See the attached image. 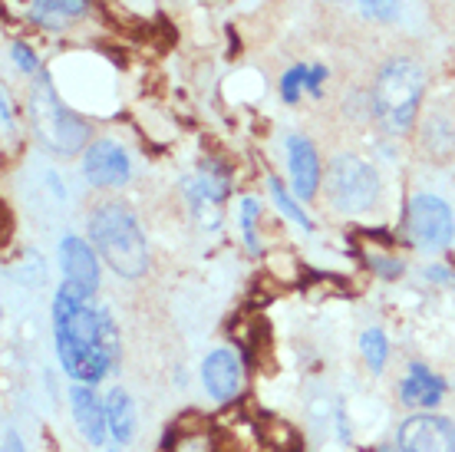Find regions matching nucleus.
I'll list each match as a JSON object with an SVG mask.
<instances>
[{
	"label": "nucleus",
	"instance_id": "nucleus-1",
	"mask_svg": "<svg viewBox=\"0 0 455 452\" xmlns=\"http://www.w3.org/2000/svg\"><path fill=\"white\" fill-rule=\"evenodd\" d=\"M53 330H57V353L76 383H96L119 357V334L109 311L92 307L90 295L76 284L60 287L53 301Z\"/></svg>",
	"mask_w": 455,
	"mask_h": 452
},
{
	"label": "nucleus",
	"instance_id": "nucleus-2",
	"mask_svg": "<svg viewBox=\"0 0 455 452\" xmlns=\"http://www.w3.org/2000/svg\"><path fill=\"white\" fill-rule=\"evenodd\" d=\"M90 238L106 264L123 278H139L148 268L146 238L139 231L136 215L125 205L106 202L90 215Z\"/></svg>",
	"mask_w": 455,
	"mask_h": 452
},
{
	"label": "nucleus",
	"instance_id": "nucleus-3",
	"mask_svg": "<svg viewBox=\"0 0 455 452\" xmlns=\"http://www.w3.org/2000/svg\"><path fill=\"white\" fill-rule=\"evenodd\" d=\"M422 83H426L422 69L406 57L389 60L387 67L379 69L373 106L376 116L387 123V129H393V133H406L410 129L422 100Z\"/></svg>",
	"mask_w": 455,
	"mask_h": 452
},
{
	"label": "nucleus",
	"instance_id": "nucleus-4",
	"mask_svg": "<svg viewBox=\"0 0 455 452\" xmlns=\"http://www.w3.org/2000/svg\"><path fill=\"white\" fill-rule=\"evenodd\" d=\"M30 119H34L36 139H40L50 152H57V156L80 152V149L86 146V139H90L86 123L76 119V116L57 100V93H53V86H50L46 77L36 79L34 93H30Z\"/></svg>",
	"mask_w": 455,
	"mask_h": 452
},
{
	"label": "nucleus",
	"instance_id": "nucleus-5",
	"mask_svg": "<svg viewBox=\"0 0 455 452\" xmlns=\"http://www.w3.org/2000/svg\"><path fill=\"white\" fill-rule=\"evenodd\" d=\"M327 192H331L333 208L350 212V215L366 212V208H373L376 195H379V175L363 158L340 156L333 158L331 172H327Z\"/></svg>",
	"mask_w": 455,
	"mask_h": 452
},
{
	"label": "nucleus",
	"instance_id": "nucleus-6",
	"mask_svg": "<svg viewBox=\"0 0 455 452\" xmlns=\"http://www.w3.org/2000/svg\"><path fill=\"white\" fill-rule=\"evenodd\" d=\"M452 212L435 195H416L410 202V238L422 251H443L452 241Z\"/></svg>",
	"mask_w": 455,
	"mask_h": 452
},
{
	"label": "nucleus",
	"instance_id": "nucleus-7",
	"mask_svg": "<svg viewBox=\"0 0 455 452\" xmlns=\"http://www.w3.org/2000/svg\"><path fill=\"white\" fill-rule=\"evenodd\" d=\"M403 452H455V426L445 416L419 413L399 426Z\"/></svg>",
	"mask_w": 455,
	"mask_h": 452
},
{
	"label": "nucleus",
	"instance_id": "nucleus-8",
	"mask_svg": "<svg viewBox=\"0 0 455 452\" xmlns=\"http://www.w3.org/2000/svg\"><path fill=\"white\" fill-rule=\"evenodd\" d=\"M83 175L96 189L123 185L129 179V156L123 152V146H116L109 139H100V142H92L86 158H83Z\"/></svg>",
	"mask_w": 455,
	"mask_h": 452
},
{
	"label": "nucleus",
	"instance_id": "nucleus-9",
	"mask_svg": "<svg viewBox=\"0 0 455 452\" xmlns=\"http://www.w3.org/2000/svg\"><path fill=\"white\" fill-rule=\"evenodd\" d=\"M60 258H63V281L67 284H76L80 291L92 295L96 287H100V268H96V254L86 241L80 238H63V245H60Z\"/></svg>",
	"mask_w": 455,
	"mask_h": 452
},
{
	"label": "nucleus",
	"instance_id": "nucleus-10",
	"mask_svg": "<svg viewBox=\"0 0 455 452\" xmlns=\"http://www.w3.org/2000/svg\"><path fill=\"white\" fill-rule=\"evenodd\" d=\"M287 156H291V182H294L297 198H314L320 185V162L317 152L304 136L287 139Z\"/></svg>",
	"mask_w": 455,
	"mask_h": 452
},
{
	"label": "nucleus",
	"instance_id": "nucleus-11",
	"mask_svg": "<svg viewBox=\"0 0 455 452\" xmlns=\"http://www.w3.org/2000/svg\"><path fill=\"white\" fill-rule=\"evenodd\" d=\"M202 380H205V390L215 400H231L241 386V367L235 360V353L225 351V347L208 353V360L202 363Z\"/></svg>",
	"mask_w": 455,
	"mask_h": 452
},
{
	"label": "nucleus",
	"instance_id": "nucleus-12",
	"mask_svg": "<svg viewBox=\"0 0 455 452\" xmlns=\"http://www.w3.org/2000/svg\"><path fill=\"white\" fill-rule=\"evenodd\" d=\"M69 400H73V416H76V426L92 446H103L106 442V409L96 403V396H92V386L90 383H76L69 390Z\"/></svg>",
	"mask_w": 455,
	"mask_h": 452
},
{
	"label": "nucleus",
	"instance_id": "nucleus-13",
	"mask_svg": "<svg viewBox=\"0 0 455 452\" xmlns=\"http://www.w3.org/2000/svg\"><path fill=\"white\" fill-rule=\"evenodd\" d=\"M106 426H109V436L116 442H129L132 432H136V407L125 390H109L106 396Z\"/></svg>",
	"mask_w": 455,
	"mask_h": 452
},
{
	"label": "nucleus",
	"instance_id": "nucleus-14",
	"mask_svg": "<svg viewBox=\"0 0 455 452\" xmlns=\"http://www.w3.org/2000/svg\"><path fill=\"white\" fill-rule=\"evenodd\" d=\"M443 390H445L443 380L416 363L410 370V376H406V383H403V400L412 403V407H435L443 400Z\"/></svg>",
	"mask_w": 455,
	"mask_h": 452
},
{
	"label": "nucleus",
	"instance_id": "nucleus-15",
	"mask_svg": "<svg viewBox=\"0 0 455 452\" xmlns=\"http://www.w3.org/2000/svg\"><path fill=\"white\" fill-rule=\"evenodd\" d=\"M86 13V0H34V20L46 30H63Z\"/></svg>",
	"mask_w": 455,
	"mask_h": 452
},
{
	"label": "nucleus",
	"instance_id": "nucleus-16",
	"mask_svg": "<svg viewBox=\"0 0 455 452\" xmlns=\"http://www.w3.org/2000/svg\"><path fill=\"white\" fill-rule=\"evenodd\" d=\"M267 189H271L274 205H277V208H281V212H284V215L291 218V222H297V225H300V228H307V231H310V218L304 215V212H300V205H297L294 198L287 195L284 185H281V182H277V179H271V182H267Z\"/></svg>",
	"mask_w": 455,
	"mask_h": 452
},
{
	"label": "nucleus",
	"instance_id": "nucleus-17",
	"mask_svg": "<svg viewBox=\"0 0 455 452\" xmlns=\"http://www.w3.org/2000/svg\"><path fill=\"white\" fill-rule=\"evenodd\" d=\"M360 351H363L366 363H370V370H383V363H387V337L379 334V330H366L363 340H360Z\"/></svg>",
	"mask_w": 455,
	"mask_h": 452
},
{
	"label": "nucleus",
	"instance_id": "nucleus-18",
	"mask_svg": "<svg viewBox=\"0 0 455 452\" xmlns=\"http://www.w3.org/2000/svg\"><path fill=\"white\" fill-rule=\"evenodd\" d=\"M241 225H244V241L251 251H258V202L254 198H241Z\"/></svg>",
	"mask_w": 455,
	"mask_h": 452
},
{
	"label": "nucleus",
	"instance_id": "nucleus-19",
	"mask_svg": "<svg viewBox=\"0 0 455 452\" xmlns=\"http://www.w3.org/2000/svg\"><path fill=\"white\" fill-rule=\"evenodd\" d=\"M360 11L370 20H393L399 13V0H360Z\"/></svg>",
	"mask_w": 455,
	"mask_h": 452
},
{
	"label": "nucleus",
	"instance_id": "nucleus-20",
	"mask_svg": "<svg viewBox=\"0 0 455 452\" xmlns=\"http://www.w3.org/2000/svg\"><path fill=\"white\" fill-rule=\"evenodd\" d=\"M307 67H294L291 73L284 77V83H281V96H284L287 102H297V93H300V83H307Z\"/></svg>",
	"mask_w": 455,
	"mask_h": 452
},
{
	"label": "nucleus",
	"instance_id": "nucleus-21",
	"mask_svg": "<svg viewBox=\"0 0 455 452\" xmlns=\"http://www.w3.org/2000/svg\"><path fill=\"white\" fill-rule=\"evenodd\" d=\"M11 53H13V60H17V67H20L23 73H36V60H34V53H30L27 46H23V44H13Z\"/></svg>",
	"mask_w": 455,
	"mask_h": 452
},
{
	"label": "nucleus",
	"instance_id": "nucleus-22",
	"mask_svg": "<svg viewBox=\"0 0 455 452\" xmlns=\"http://www.w3.org/2000/svg\"><path fill=\"white\" fill-rule=\"evenodd\" d=\"M323 77H327V69L323 67H314L307 73V90L314 93V96H320V83H323Z\"/></svg>",
	"mask_w": 455,
	"mask_h": 452
},
{
	"label": "nucleus",
	"instance_id": "nucleus-23",
	"mask_svg": "<svg viewBox=\"0 0 455 452\" xmlns=\"http://www.w3.org/2000/svg\"><path fill=\"white\" fill-rule=\"evenodd\" d=\"M4 452H23V442H20V436H17V432H13L11 426H7V430H4Z\"/></svg>",
	"mask_w": 455,
	"mask_h": 452
},
{
	"label": "nucleus",
	"instance_id": "nucleus-24",
	"mask_svg": "<svg viewBox=\"0 0 455 452\" xmlns=\"http://www.w3.org/2000/svg\"><path fill=\"white\" fill-rule=\"evenodd\" d=\"M4 123H11V100L4 96Z\"/></svg>",
	"mask_w": 455,
	"mask_h": 452
},
{
	"label": "nucleus",
	"instance_id": "nucleus-25",
	"mask_svg": "<svg viewBox=\"0 0 455 452\" xmlns=\"http://www.w3.org/2000/svg\"><path fill=\"white\" fill-rule=\"evenodd\" d=\"M379 452H403V449H379Z\"/></svg>",
	"mask_w": 455,
	"mask_h": 452
}]
</instances>
